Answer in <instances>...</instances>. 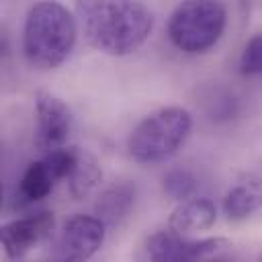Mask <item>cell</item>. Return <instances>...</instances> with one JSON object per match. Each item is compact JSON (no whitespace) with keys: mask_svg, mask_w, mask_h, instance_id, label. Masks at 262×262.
<instances>
[{"mask_svg":"<svg viewBox=\"0 0 262 262\" xmlns=\"http://www.w3.org/2000/svg\"><path fill=\"white\" fill-rule=\"evenodd\" d=\"M78 25L86 41L106 55H129L139 49L154 16L139 0H74Z\"/></svg>","mask_w":262,"mask_h":262,"instance_id":"cell-1","label":"cell"},{"mask_svg":"<svg viewBox=\"0 0 262 262\" xmlns=\"http://www.w3.org/2000/svg\"><path fill=\"white\" fill-rule=\"evenodd\" d=\"M76 18L63 4L55 0L33 4L23 29V51L27 61L37 70L61 66L76 45Z\"/></svg>","mask_w":262,"mask_h":262,"instance_id":"cell-2","label":"cell"},{"mask_svg":"<svg viewBox=\"0 0 262 262\" xmlns=\"http://www.w3.org/2000/svg\"><path fill=\"white\" fill-rule=\"evenodd\" d=\"M192 127L190 113L182 106H164L147 115L127 139L129 156L141 164H158L172 158L186 141Z\"/></svg>","mask_w":262,"mask_h":262,"instance_id":"cell-3","label":"cell"},{"mask_svg":"<svg viewBox=\"0 0 262 262\" xmlns=\"http://www.w3.org/2000/svg\"><path fill=\"white\" fill-rule=\"evenodd\" d=\"M227 12L221 0H184L168 18V39L182 53H205L223 35Z\"/></svg>","mask_w":262,"mask_h":262,"instance_id":"cell-4","label":"cell"},{"mask_svg":"<svg viewBox=\"0 0 262 262\" xmlns=\"http://www.w3.org/2000/svg\"><path fill=\"white\" fill-rule=\"evenodd\" d=\"M231 248L225 237L188 239L186 235L170 229L151 233L143 244V258L151 262H188V260H211L221 258Z\"/></svg>","mask_w":262,"mask_h":262,"instance_id":"cell-5","label":"cell"},{"mask_svg":"<svg viewBox=\"0 0 262 262\" xmlns=\"http://www.w3.org/2000/svg\"><path fill=\"white\" fill-rule=\"evenodd\" d=\"M106 235V225L96 215L70 217L55 242V258L66 262H82L98 252Z\"/></svg>","mask_w":262,"mask_h":262,"instance_id":"cell-6","label":"cell"},{"mask_svg":"<svg viewBox=\"0 0 262 262\" xmlns=\"http://www.w3.org/2000/svg\"><path fill=\"white\" fill-rule=\"evenodd\" d=\"M35 111H37V135H35L37 149L47 154L68 145V137L74 125L70 106L55 94L39 90L35 96Z\"/></svg>","mask_w":262,"mask_h":262,"instance_id":"cell-7","label":"cell"},{"mask_svg":"<svg viewBox=\"0 0 262 262\" xmlns=\"http://www.w3.org/2000/svg\"><path fill=\"white\" fill-rule=\"evenodd\" d=\"M53 213L37 211L2 225V246L8 258H23L37 248L53 229Z\"/></svg>","mask_w":262,"mask_h":262,"instance_id":"cell-8","label":"cell"},{"mask_svg":"<svg viewBox=\"0 0 262 262\" xmlns=\"http://www.w3.org/2000/svg\"><path fill=\"white\" fill-rule=\"evenodd\" d=\"M217 219V209L209 199H201V196H192L186 201H180L178 207L170 213L168 217V225L166 229L186 235V233H194V231H203L209 229Z\"/></svg>","mask_w":262,"mask_h":262,"instance_id":"cell-9","label":"cell"},{"mask_svg":"<svg viewBox=\"0 0 262 262\" xmlns=\"http://www.w3.org/2000/svg\"><path fill=\"white\" fill-rule=\"evenodd\" d=\"M262 207V182L254 174H246L223 196V213L231 221L248 219Z\"/></svg>","mask_w":262,"mask_h":262,"instance_id":"cell-10","label":"cell"},{"mask_svg":"<svg viewBox=\"0 0 262 262\" xmlns=\"http://www.w3.org/2000/svg\"><path fill=\"white\" fill-rule=\"evenodd\" d=\"M59 184V178L47 158L43 156L41 160H35L27 166L23 172V178L18 182V201L23 205H33L49 196V192Z\"/></svg>","mask_w":262,"mask_h":262,"instance_id":"cell-11","label":"cell"},{"mask_svg":"<svg viewBox=\"0 0 262 262\" xmlns=\"http://www.w3.org/2000/svg\"><path fill=\"white\" fill-rule=\"evenodd\" d=\"M100 176H102V172H100V166L94 160V156L88 154L86 149L74 145V160H72L66 180H63L70 196L76 201L86 199L100 182Z\"/></svg>","mask_w":262,"mask_h":262,"instance_id":"cell-12","label":"cell"},{"mask_svg":"<svg viewBox=\"0 0 262 262\" xmlns=\"http://www.w3.org/2000/svg\"><path fill=\"white\" fill-rule=\"evenodd\" d=\"M135 207V186L129 182H119L104 190L96 201V217L104 221L106 227H119Z\"/></svg>","mask_w":262,"mask_h":262,"instance_id":"cell-13","label":"cell"},{"mask_svg":"<svg viewBox=\"0 0 262 262\" xmlns=\"http://www.w3.org/2000/svg\"><path fill=\"white\" fill-rule=\"evenodd\" d=\"M162 188H164V192L170 199L180 203V201H186V199L194 196V192H196V178L186 168H174V170H170L162 178Z\"/></svg>","mask_w":262,"mask_h":262,"instance_id":"cell-14","label":"cell"},{"mask_svg":"<svg viewBox=\"0 0 262 262\" xmlns=\"http://www.w3.org/2000/svg\"><path fill=\"white\" fill-rule=\"evenodd\" d=\"M239 72L244 76H260L262 74V35H254L242 51Z\"/></svg>","mask_w":262,"mask_h":262,"instance_id":"cell-15","label":"cell"}]
</instances>
